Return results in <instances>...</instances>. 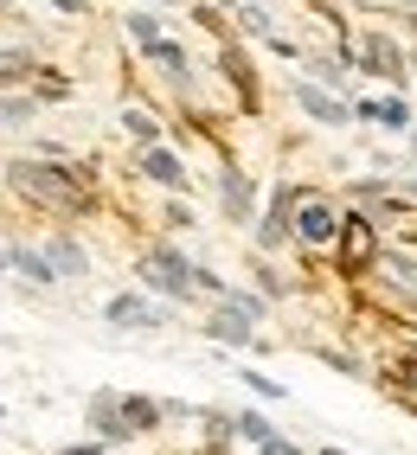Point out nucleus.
<instances>
[{
  "label": "nucleus",
  "instance_id": "1",
  "mask_svg": "<svg viewBox=\"0 0 417 455\" xmlns=\"http://www.w3.org/2000/svg\"><path fill=\"white\" fill-rule=\"evenodd\" d=\"M7 180H13V193H20V199H33V205H45V212H84V205H91V187H84V173L52 167V161H13Z\"/></svg>",
  "mask_w": 417,
  "mask_h": 455
},
{
  "label": "nucleus",
  "instance_id": "2",
  "mask_svg": "<svg viewBox=\"0 0 417 455\" xmlns=\"http://www.w3.org/2000/svg\"><path fill=\"white\" fill-rule=\"evenodd\" d=\"M141 283L161 289V295H193V289H199V269L173 251V244H155V251L141 257Z\"/></svg>",
  "mask_w": 417,
  "mask_h": 455
},
{
  "label": "nucleus",
  "instance_id": "3",
  "mask_svg": "<svg viewBox=\"0 0 417 455\" xmlns=\"http://www.w3.org/2000/svg\"><path fill=\"white\" fill-rule=\"evenodd\" d=\"M341 212L334 199H321V193H302V205H295V244H315V251H334L341 244Z\"/></svg>",
  "mask_w": 417,
  "mask_h": 455
},
{
  "label": "nucleus",
  "instance_id": "4",
  "mask_svg": "<svg viewBox=\"0 0 417 455\" xmlns=\"http://www.w3.org/2000/svg\"><path fill=\"white\" fill-rule=\"evenodd\" d=\"M295 205H302V187H277L270 193V219H263V231H257L263 251H277V244L295 237Z\"/></svg>",
  "mask_w": 417,
  "mask_h": 455
},
{
  "label": "nucleus",
  "instance_id": "5",
  "mask_svg": "<svg viewBox=\"0 0 417 455\" xmlns=\"http://www.w3.org/2000/svg\"><path fill=\"white\" fill-rule=\"evenodd\" d=\"M360 71H366V77H392V84H405V52L385 39V33H366V39H360Z\"/></svg>",
  "mask_w": 417,
  "mask_h": 455
},
{
  "label": "nucleus",
  "instance_id": "6",
  "mask_svg": "<svg viewBox=\"0 0 417 455\" xmlns=\"http://www.w3.org/2000/svg\"><path fill=\"white\" fill-rule=\"evenodd\" d=\"M295 103H302V109L315 116V123H334V129H341V123H353V116H360V109H347V103H334V97H327L321 84H309V77L295 84Z\"/></svg>",
  "mask_w": 417,
  "mask_h": 455
},
{
  "label": "nucleus",
  "instance_id": "7",
  "mask_svg": "<svg viewBox=\"0 0 417 455\" xmlns=\"http://www.w3.org/2000/svg\"><path fill=\"white\" fill-rule=\"evenodd\" d=\"M373 257H379L373 225H366V219H347V231H341V263H347V269H366Z\"/></svg>",
  "mask_w": 417,
  "mask_h": 455
},
{
  "label": "nucleus",
  "instance_id": "8",
  "mask_svg": "<svg viewBox=\"0 0 417 455\" xmlns=\"http://www.w3.org/2000/svg\"><path fill=\"white\" fill-rule=\"evenodd\" d=\"M109 321H116V327H161L167 308H155V301H141V295H116V301H109Z\"/></svg>",
  "mask_w": 417,
  "mask_h": 455
},
{
  "label": "nucleus",
  "instance_id": "9",
  "mask_svg": "<svg viewBox=\"0 0 417 455\" xmlns=\"http://www.w3.org/2000/svg\"><path fill=\"white\" fill-rule=\"evenodd\" d=\"M141 173L155 180V187H187V167H180V155H167V148H141Z\"/></svg>",
  "mask_w": 417,
  "mask_h": 455
},
{
  "label": "nucleus",
  "instance_id": "10",
  "mask_svg": "<svg viewBox=\"0 0 417 455\" xmlns=\"http://www.w3.org/2000/svg\"><path fill=\"white\" fill-rule=\"evenodd\" d=\"M205 333H213L219 347H251V315H237V308H219Z\"/></svg>",
  "mask_w": 417,
  "mask_h": 455
},
{
  "label": "nucleus",
  "instance_id": "11",
  "mask_svg": "<svg viewBox=\"0 0 417 455\" xmlns=\"http://www.w3.org/2000/svg\"><path fill=\"white\" fill-rule=\"evenodd\" d=\"M360 123H385V129H411V109L398 97H379V103H360Z\"/></svg>",
  "mask_w": 417,
  "mask_h": 455
},
{
  "label": "nucleus",
  "instance_id": "12",
  "mask_svg": "<svg viewBox=\"0 0 417 455\" xmlns=\"http://www.w3.org/2000/svg\"><path fill=\"white\" fill-rule=\"evenodd\" d=\"M219 199H225V212H231V219H245V212H251V180L231 167V173L219 180Z\"/></svg>",
  "mask_w": 417,
  "mask_h": 455
},
{
  "label": "nucleus",
  "instance_id": "13",
  "mask_svg": "<svg viewBox=\"0 0 417 455\" xmlns=\"http://www.w3.org/2000/svg\"><path fill=\"white\" fill-rule=\"evenodd\" d=\"M13 269H20L26 283H39V289H45V283H58V269H52V257H39V251H26V244L13 251Z\"/></svg>",
  "mask_w": 417,
  "mask_h": 455
},
{
  "label": "nucleus",
  "instance_id": "14",
  "mask_svg": "<svg viewBox=\"0 0 417 455\" xmlns=\"http://www.w3.org/2000/svg\"><path fill=\"white\" fill-rule=\"evenodd\" d=\"M148 52V65H161L167 77H187V52L173 45V39H155V45H141Z\"/></svg>",
  "mask_w": 417,
  "mask_h": 455
},
{
  "label": "nucleus",
  "instance_id": "15",
  "mask_svg": "<svg viewBox=\"0 0 417 455\" xmlns=\"http://www.w3.org/2000/svg\"><path fill=\"white\" fill-rule=\"evenodd\" d=\"M52 269H58V283H77L84 276V251L71 244V237H58V244H52Z\"/></svg>",
  "mask_w": 417,
  "mask_h": 455
},
{
  "label": "nucleus",
  "instance_id": "16",
  "mask_svg": "<svg viewBox=\"0 0 417 455\" xmlns=\"http://www.w3.org/2000/svg\"><path fill=\"white\" fill-rule=\"evenodd\" d=\"M116 404H123L129 430H155V423H161V404H155V398H116Z\"/></svg>",
  "mask_w": 417,
  "mask_h": 455
},
{
  "label": "nucleus",
  "instance_id": "17",
  "mask_svg": "<svg viewBox=\"0 0 417 455\" xmlns=\"http://www.w3.org/2000/svg\"><path fill=\"white\" fill-rule=\"evenodd\" d=\"M123 135H135V141H148V148H155L161 123H155V116H148V109H123Z\"/></svg>",
  "mask_w": 417,
  "mask_h": 455
},
{
  "label": "nucleus",
  "instance_id": "18",
  "mask_svg": "<svg viewBox=\"0 0 417 455\" xmlns=\"http://www.w3.org/2000/svg\"><path fill=\"white\" fill-rule=\"evenodd\" d=\"M231 430H237V436H251L257 449H263V443H270V423H263L257 411H237V417H231Z\"/></svg>",
  "mask_w": 417,
  "mask_h": 455
},
{
  "label": "nucleus",
  "instance_id": "19",
  "mask_svg": "<svg viewBox=\"0 0 417 455\" xmlns=\"http://www.w3.org/2000/svg\"><path fill=\"white\" fill-rule=\"evenodd\" d=\"M123 26H129V39H135V45H155V39H161V20H155V13H129Z\"/></svg>",
  "mask_w": 417,
  "mask_h": 455
},
{
  "label": "nucleus",
  "instance_id": "20",
  "mask_svg": "<svg viewBox=\"0 0 417 455\" xmlns=\"http://www.w3.org/2000/svg\"><path fill=\"white\" fill-rule=\"evenodd\" d=\"M26 77V52H0V84H20Z\"/></svg>",
  "mask_w": 417,
  "mask_h": 455
},
{
  "label": "nucleus",
  "instance_id": "21",
  "mask_svg": "<svg viewBox=\"0 0 417 455\" xmlns=\"http://www.w3.org/2000/svg\"><path fill=\"white\" fill-rule=\"evenodd\" d=\"M237 385H251V391H257V398H283V385H270V379H263V372H237Z\"/></svg>",
  "mask_w": 417,
  "mask_h": 455
},
{
  "label": "nucleus",
  "instance_id": "22",
  "mask_svg": "<svg viewBox=\"0 0 417 455\" xmlns=\"http://www.w3.org/2000/svg\"><path fill=\"white\" fill-rule=\"evenodd\" d=\"M39 97H52V103H58V97H71V84L58 77V71H39Z\"/></svg>",
  "mask_w": 417,
  "mask_h": 455
},
{
  "label": "nucleus",
  "instance_id": "23",
  "mask_svg": "<svg viewBox=\"0 0 417 455\" xmlns=\"http://www.w3.org/2000/svg\"><path fill=\"white\" fill-rule=\"evenodd\" d=\"M97 449H109V443L97 436V443H77V449H58V455H97Z\"/></svg>",
  "mask_w": 417,
  "mask_h": 455
},
{
  "label": "nucleus",
  "instance_id": "24",
  "mask_svg": "<svg viewBox=\"0 0 417 455\" xmlns=\"http://www.w3.org/2000/svg\"><path fill=\"white\" fill-rule=\"evenodd\" d=\"M263 455H295V443H283V436H270V443H263Z\"/></svg>",
  "mask_w": 417,
  "mask_h": 455
},
{
  "label": "nucleus",
  "instance_id": "25",
  "mask_svg": "<svg viewBox=\"0 0 417 455\" xmlns=\"http://www.w3.org/2000/svg\"><path fill=\"white\" fill-rule=\"evenodd\" d=\"M52 7H58V13H84V0H52Z\"/></svg>",
  "mask_w": 417,
  "mask_h": 455
},
{
  "label": "nucleus",
  "instance_id": "26",
  "mask_svg": "<svg viewBox=\"0 0 417 455\" xmlns=\"http://www.w3.org/2000/svg\"><path fill=\"white\" fill-rule=\"evenodd\" d=\"M321 455H341V449H334V443H327V449H321Z\"/></svg>",
  "mask_w": 417,
  "mask_h": 455
},
{
  "label": "nucleus",
  "instance_id": "27",
  "mask_svg": "<svg viewBox=\"0 0 417 455\" xmlns=\"http://www.w3.org/2000/svg\"><path fill=\"white\" fill-rule=\"evenodd\" d=\"M0 263H13V257H7V251H0Z\"/></svg>",
  "mask_w": 417,
  "mask_h": 455
}]
</instances>
